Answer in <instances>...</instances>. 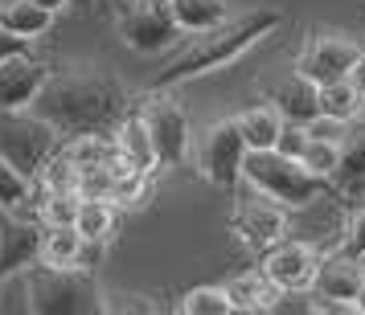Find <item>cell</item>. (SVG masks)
Wrapping results in <instances>:
<instances>
[{"mask_svg":"<svg viewBox=\"0 0 365 315\" xmlns=\"http://www.w3.org/2000/svg\"><path fill=\"white\" fill-rule=\"evenodd\" d=\"M46 78H50V66L29 58V53L25 58H13V62H0V111L29 107Z\"/></svg>","mask_w":365,"mask_h":315,"instance_id":"14","label":"cell"},{"mask_svg":"<svg viewBox=\"0 0 365 315\" xmlns=\"http://www.w3.org/2000/svg\"><path fill=\"white\" fill-rule=\"evenodd\" d=\"M115 25L123 46H132L135 53H156L177 33H185L173 13V0H119Z\"/></svg>","mask_w":365,"mask_h":315,"instance_id":"8","label":"cell"},{"mask_svg":"<svg viewBox=\"0 0 365 315\" xmlns=\"http://www.w3.org/2000/svg\"><path fill=\"white\" fill-rule=\"evenodd\" d=\"M353 82L361 86V95H365V50H361V58H357V66H353Z\"/></svg>","mask_w":365,"mask_h":315,"instance_id":"34","label":"cell"},{"mask_svg":"<svg viewBox=\"0 0 365 315\" xmlns=\"http://www.w3.org/2000/svg\"><path fill=\"white\" fill-rule=\"evenodd\" d=\"M332 184H336V193L365 188V115L357 119V132H349L341 144V168L332 172Z\"/></svg>","mask_w":365,"mask_h":315,"instance_id":"19","label":"cell"},{"mask_svg":"<svg viewBox=\"0 0 365 315\" xmlns=\"http://www.w3.org/2000/svg\"><path fill=\"white\" fill-rule=\"evenodd\" d=\"M259 266L279 291H312L320 270V246H312L308 237H283L271 250H263Z\"/></svg>","mask_w":365,"mask_h":315,"instance_id":"12","label":"cell"},{"mask_svg":"<svg viewBox=\"0 0 365 315\" xmlns=\"http://www.w3.org/2000/svg\"><path fill=\"white\" fill-rule=\"evenodd\" d=\"M230 225L250 250L263 254V250H271L275 242L287 237V230H292V209H287L283 201H275L271 193L255 188L250 181H242V193H238Z\"/></svg>","mask_w":365,"mask_h":315,"instance_id":"6","label":"cell"},{"mask_svg":"<svg viewBox=\"0 0 365 315\" xmlns=\"http://www.w3.org/2000/svg\"><path fill=\"white\" fill-rule=\"evenodd\" d=\"M234 119H238V127H242V135H247L250 148H275L283 123H287L283 111L271 99H267V102H250L247 111H242V115H234Z\"/></svg>","mask_w":365,"mask_h":315,"instance_id":"17","label":"cell"},{"mask_svg":"<svg viewBox=\"0 0 365 315\" xmlns=\"http://www.w3.org/2000/svg\"><path fill=\"white\" fill-rule=\"evenodd\" d=\"M299 160H304V168H308V172H316V176H329V181H332V172L341 168V144H336V139H316V135H312Z\"/></svg>","mask_w":365,"mask_h":315,"instance_id":"27","label":"cell"},{"mask_svg":"<svg viewBox=\"0 0 365 315\" xmlns=\"http://www.w3.org/2000/svg\"><path fill=\"white\" fill-rule=\"evenodd\" d=\"M62 148V132L53 127L50 119H41L29 107H13L0 111V156L13 168H21L29 181H37L46 164Z\"/></svg>","mask_w":365,"mask_h":315,"instance_id":"5","label":"cell"},{"mask_svg":"<svg viewBox=\"0 0 365 315\" xmlns=\"http://www.w3.org/2000/svg\"><path fill=\"white\" fill-rule=\"evenodd\" d=\"M25 299L37 315H91L103 311V291L83 266L34 262L25 270Z\"/></svg>","mask_w":365,"mask_h":315,"instance_id":"4","label":"cell"},{"mask_svg":"<svg viewBox=\"0 0 365 315\" xmlns=\"http://www.w3.org/2000/svg\"><path fill=\"white\" fill-rule=\"evenodd\" d=\"M140 115H144V123H148L160 164L165 168H181L185 160H189V139H193V135H189V119H185V111L173 99H165L160 90H152L148 99H144V107H140Z\"/></svg>","mask_w":365,"mask_h":315,"instance_id":"11","label":"cell"},{"mask_svg":"<svg viewBox=\"0 0 365 315\" xmlns=\"http://www.w3.org/2000/svg\"><path fill=\"white\" fill-rule=\"evenodd\" d=\"M181 311L185 315H230L234 299L226 287H193L181 295Z\"/></svg>","mask_w":365,"mask_h":315,"instance_id":"26","label":"cell"},{"mask_svg":"<svg viewBox=\"0 0 365 315\" xmlns=\"http://www.w3.org/2000/svg\"><path fill=\"white\" fill-rule=\"evenodd\" d=\"M29 111L50 119L66 135H115L128 119V90L99 66L50 70Z\"/></svg>","mask_w":365,"mask_h":315,"instance_id":"1","label":"cell"},{"mask_svg":"<svg viewBox=\"0 0 365 315\" xmlns=\"http://www.w3.org/2000/svg\"><path fill=\"white\" fill-rule=\"evenodd\" d=\"M242 181H250L255 188L271 193V197L283 201L287 209L316 205L320 197H341L329 176H316V172L304 168V160L283 156V151H275V148H250L247 164H242Z\"/></svg>","mask_w":365,"mask_h":315,"instance_id":"3","label":"cell"},{"mask_svg":"<svg viewBox=\"0 0 365 315\" xmlns=\"http://www.w3.org/2000/svg\"><path fill=\"white\" fill-rule=\"evenodd\" d=\"M86 237L78 225H46V242H41V262L50 266H78Z\"/></svg>","mask_w":365,"mask_h":315,"instance_id":"22","label":"cell"},{"mask_svg":"<svg viewBox=\"0 0 365 315\" xmlns=\"http://www.w3.org/2000/svg\"><path fill=\"white\" fill-rule=\"evenodd\" d=\"M247 151H250V144L242 135V127H238V119H214L197 135V172L214 188H234L242 181Z\"/></svg>","mask_w":365,"mask_h":315,"instance_id":"7","label":"cell"},{"mask_svg":"<svg viewBox=\"0 0 365 315\" xmlns=\"http://www.w3.org/2000/svg\"><path fill=\"white\" fill-rule=\"evenodd\" d=\"M78 205H83V193H78V188H41L37 213H41L46 225H74Z\"/></svg>","mask_w":365,"mask_h":315,"instance_id":"25","label":"cell"},{"mask_svg":"<svg viewBox=\"0 0 365 315\" xmlns=\"http://www.w3.org/2000/svg\"><path fill=\"white\" fill-rule=\"evenodd\" d=\"M34 46V37H17L9 29H0V62H13V58H25Z\"/></svg>","mask_w":365,"mask_h":315,"instance_id":"33","label":"cell"},{"mask_svg":"<svg viewBox=\"0 0 365 315\" xmlns=\"http://www.w3.org/2000/svg\"><path fill=\"white\" fill-rule=\"evenodd\" d=\"M267 99L283 111V119H296V123H312L320 115V86L312 78H304V74H292L287 82L271 86Z\"/></svg>","mask_w":365,"mask_h":315,"instance_id":"15","label":"cell"},{"mask_svg":"<svg viewBox=\"0 0 365 315\" xmlns=\"http://www.w3.org/2000/svg\"><path fill=\"white\" fill-rule=\"evenodd\" d=\"M173 13L181 21L185 33H201V29H214L230 17L226 0H173Z\"/></svg>","mask_w":365,"mask_h":315,"instance_id":"24","label":"cell"},{"mask_svg":"<svg viewBox=\"0 0 365 315\" xmlns=\"http://www.w3.org/2000/svg\"><path fill=\"white\" fill-rule=\"evenodd\" d=\"M357 41H349L345 33H324V29H312L308 41L299 46L296 53V74L312 78L316 86L332 82V78H349L353 66H357Z\"/></svg>","mask_w":365,"mask_h":315,"instance_id":"10","label":"cell"},{"mask_svg":"<svg viewBox=\"0 0 365 315\" xmlns=\"http://www.w3.org/2000/svg\"><path fill=\"white\" fill-rule=\"evenodd\" d=\"M226 291H230L234 299V311H267L271 307V299L279 295V287L263 274V266L259 270H247V274H234L230 282H226Z\"/></svg>","mask_w":365,"mask_h":315,"instance_id":"20","label":"cell"},{"mask_svg":"<svg viewBox=\"0 0 365 315\" xmlns=\"http://www.w3.org/2000/svg\"><path fill=\"white\" fill-rule=\"evenodd\" d=\"M115 144L140 172H152V168L160 164L156 144H152V132H148V123H144L140 111H128V119L119 123V132H115Z\"/></svg>","mask_w":365,"mask_h":315,"instance_id":"16","label":"cell"},{"mask_svg":"<svg viewBox=\"0 0 365 315\" xmlns=\"http://www.w3.org/2000/svg\"><path fill=\"white\" fill-rule=\"evenodd\" d=\"M53 25V9L37 4V0H4L0 4V29L17 37H41Z\"/></svg>","mask_w":365,"mask_h":315,"instance_id":"18","label":"cell"},{"mask_svg":"<svg viewBox=\"0 0 365 315\" xmlns=\"http://www.w3.org/2000/svg\"><path fill=\"white\" fill-rule=\"evenodd\" d=\"M312 291L316 295H336V299H361V291H365V258L349 254V250L320 254V270H316Z\"/></svg>","mask_w":365,"mask_h":315,"instance_id":"13","label":"cell"},{"mask_svg":"<svg viewBox=\"0 0 365 315\" xmlns=\"http://www.w3.org/2000/svg\"><path fill=\"white\" fill-rule=\"evenodd\" d=\"M37 4H46V9H53V13H58V9H66V4H74V0H37Z\"/></svg>","mask_w":365,"mask_h":315,"instance_id":"35","label":"cell"},{"mask_svg":"<svg viewBox=\"0 0 365 315\" xmlns=\"http://www.w3.org/2000/svg\"><path fill=\"white\" fill-rule=\"evenodd\" d=\"M341 250H349V254H357V258H365V205H361V209H353V213L345 217Z\"/></svg>","mask_w":365,"mask_h":315,"instance_id":"31","label":"cell"},{"mask_svg":"<svg viewBox=\"0 0 365 315\" xmlns=\"http://www.w3.org/2000/svg\"><path fill=\"white\" fill-rule=\"evenodd\" d=\"M279 25H283V13L259 9V13L226 17L222 25H214V29H201V33H193L189 46H181L165 66L156 70L152 90H165V86L189 82V78H201V74H210V70L230 66L234 58H242L255 41H263L267 33H275Z\"/></svg>","mask_w":365,"mask_h":315,"instance_id":"2","label":"cell"},{"mask_svg":"<svg viewBox=\"0 0 365 315\" xmlns=\"http://www.w3.org/2000/svg\"><path fill=\"white\" fill-rule=\"evenodd\" d=\"M308 123H296V119H287L283 123V132H279V139H275V151H283V156H304V148H308Z\"/></svg>","mask_w":365,"mask_h":315,"instance_id":"30","label":"cell"},{"mask_svg":"<svg viewBox=\"0 0 365 315\" xmlns=\"http://www.w3.org/2000/svg\"><path fill=\"white\" fill-rule=\"evenodd\" d=\"M29 188L34 181L0 156V205H29Z\"/></svg>","mask_w":365,"mask_h":315,"instance_id":"28","label":"cell"},{"mask_svg":"<svg viewBox=\"0 0 365 315\" xmlns=\"http://www.w3.org/2000/svg\"><path fill=\"white\" fill-rule=\"evenodd\" d=\"M320 111L332 119H345V123L365 115V95H361V86L353 82V74L349 78H332V82L320 86Z\"/></svg>","mask_w":365,"mask_h":315,"instance_id":"21","label":"cell"},{"mask_svg":"<svg viewBox=\"0 0 365 315\" xmlns=\"http://www.w3.org/2000/svg\"><path fill=\"white\" fill-rule=\"evenodd\" d=\"M25 205H0V282L17 270H29L41 262V242H46V221L41 213H21Z\"/></svg>","mask_w":365,"mask_h":315,"instance_id":"9","label":"cell"},{"mask_svg":"<svg viewBox=\"0 0 365 315\" xmlns=\"http://www.w3.org/2000/svg\"><path fill=\"white\" fill-rule=\"evenodd\" d=\"M103 311L107 315H152V311H160V307L148 303V295H135V291H111V295H103Z\"/></svg>","mask_w":365,"mask_h":315,"instance_id":"29","label":"cell"},{"mask_svg":"<svg viewBox=\"0 0 365 315\" xmlns=\"http://www.w3.org/2000/svg\"><path fill=\"white\" fill-rule=\"evenodd\" d=\"M115 201L111 197H83L78 205V217H74V225L83 230V237H95V242H107L111 230H115Z\"/></svg>","mask_w":365,"mask_h":315,"instance_id":"23","label":"cell"},{"mask_svg":"<svg viewBox=\"0 0 365 315\" xmlns=\"http://www.w3.org/2000/svg\"><path fill=\"white\" fill-rule=\"evenodd\" d=\"M361 311L357 299H336V295H316L312 291V315H353Z\"/></svg>","mask_w":365,"mask_h":315,"instance_id":"32","label":"cell"}]
</instances>
